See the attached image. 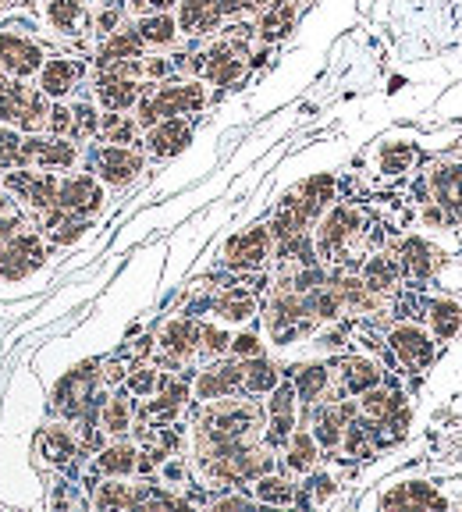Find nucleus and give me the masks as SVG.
Returning a JSON list of instances; mask_svg holds the SVG:
<instances>
[{"instance_id":"obj_17","label":"nucleus","mask_w":462,"mask_h":512,"mask_svg":"<svg viewBox=\"0 0 462 512\" xmlns=\"http://www.w3.org/2000/svg\"><path fill=\"white\" fill-rule=\"evenodd\" d=\"M47 54L32 36L25 32H0V72L15 75V79H32L40 72Z\"/></svg>"},{"instance_id":"obj_48","label":"nucleus","mask_w":462,"mask_h":512,"mask_svg":"<svg viewBox=\"0 0 462 512\" xmlns=\"http://www.w3.org/2000/svg\"><path fill=\"white\" fill-rule=\"evenodd\" d=\"M413 146H402V143H391L388 150L381 153V168L388 171V175H399V171H406L409 164H413Z\"/></svg>"},{"instance_id":"obj_53","label":"nucleus","mask_w":462,"mask_h":512,"mask_svg":"<svg viewBox=\"0 0 462 512\" xmlns=\"http://www.w3.org/2000/svg\"><path fill=\"white\" fill-rule=\"evenodd\" d=\"M256 498L249 495H224V498H214V509H249Z\"/></svg>"},{"instance_id":"obj_51","label":"nucleus","mask_w":462,"mask_h":512,"mask_svg":"<svg viewBox=\"0 0 462 512\" xmlns=\"http://www.w3.org/2000/svg\"><path fill=\"white\" fill-rule=\"evenodd\" d=\"M335 488H338V484H335V477H331V473H317V477L310 480V491H313L310 502H317V505L327 502V498L335 495Z\"/></svg>"},{"instance_id":"obj_45","label":"nucleus","mask_w":462,"mask_h":512,"mask_svg":"<svg viewBox=\"0 0 462 512\" xmlns=\"http://www.w3.org/2000/svg\"><path fill=\"white\" fill-rule=\"evenodd\" d=\"M22 143H25V132L11 125H0V171H15L22 168Z\"/></svg>"},{"instance_id":"obj_6","label":"nucleus","mask_w":462,"mask_h":512,"mask_svg":"<svg viewBox=\"0 0 462 512\" xmlns=\"http://www.w3.org/2000/svg\"><path fill=\"white\" fill-rule=\"evenodd\" d=\"M50 104L47 93L40 86H11L8 93H0V125H11L25 136H36V132H47Z\"/></svg>"},{"instance_id":"obj_37","label":"nucleus","mask_w":462,"mask_h":512,"mask_svg":"<svg viewBox=\"0 0 462 512\" xmlns=\"http://www.w3.org/2000/svg\"><path fill=\"white\" fill-rule=\"evenodd\" d=\"M295 15H299V11H295V0H271V4L263 8L260 22H256V36L267 43L285 40L288 32L295 29Z\"/></svg>"},{"instance_id":"obj_38","label":"nucleus","mask_w":462,"mask_h":512,"mask_svg":"<svg viewBox=\"0 0 462 512\" xmlns=\"http://www.w3.org/2000/svg\"><path fill=\"white\" fill-rule=\"evenodd\" d=\"M317 459H320V445L313 438V431H299L295 427V434L285 445V470L295 473V477H306V473L317 470Z\"/></svg>"},{"instance_id":"obj_20","label":"nucleus","mask_w":462,"mask_h":512,"mask_svg":"<svg viewBox=\"0 0 462 512\" xmlns=\"http://www.w3.org/2000/svg\"><path fill=\"white\" fill-rule=\"evenodd\" d=\"M427 189H431V200L438 203L448 214L452 224H462V164H434L427 171Z\"/></svg>"},{"instance_id":"obj_11","label":"nucleus","mask_w":462,"mask_h":512,"mask_svg":"<svg viewBox=\"0 0 462 512\" xmlns=\"http://www.w3.org/2000/svg\"><path fill=\"white\" fill-rule=\"evenodd\" d=\"M388 349L395 352V360L409 370V374H423V370L434 363V352H438V338L427 328L413 324V320H402L388 331Z\"/></svg>"},{"instance_id":"obj_36","label":"nucleus","mask_w":462,"mask_h":512,"mask_svg":"<svg viewBox=\"0 0 462 512\" xmlns=\"http://www.w3.org/2000/svg\"><path fill=\"white\" fill-rule=\"evenodd\" d=\"M384 509H445V498L438 495V491L431 488V484H416V480H409V484H399V488H391L388 495L381 498Z\"/></svg>"},{"instance_id":"obj_15","label":"nucleus","mask_w":462,"mask_h":512,"mask_svg":"<svg viewBox=\"0 0 462 512\" xmlns=\"http://www.w3.org/2000/svg\"><path fill=\"white\" fill-rule=\"evenodd\" d=\"M242 377H246L242 360H210V367L200 370L196 381H192V395L203 406L217 399H231V395L242 392Z\"/></svg>"},{"instance_id":"obj_56","label":"nucleus","mask_w":462,"mask_h":512,"mask_svg":"<svg viewBox=\"0 0 462 512\" xmlns=\"http://www.w3.org/2000/svg\"><path fill=\"white\" fill-rule=\"evenodd\" d=\"M0 189H4V182H0Z\"/></svg>"},{"instance_id":"obj_42","label":"nucleus","mask_w":462,"mask_h":512,"mask_svg":"<svg viewBox=\"0 0 462 512\" xmlns=\"http://www.w3.org/2000/svg\"><path fill=\"white\" fill-rule=\"evenodd\" d=\"M427 317H431V328L438 342H448V338H455L462 331V306L455 299H434Z\"/></svg>"},{"instance_id":"obj_19","label":"nucleus","mask_w":462,"mask_h":512,"mask_svg":"<svg viewBox=\"0 0 462 512\" xmlns=\"http://www.w3.org/2000/svg\"><path fill=\"white\" fill-rule=\"evenodd\" d=\"M395 256H399L402 278L406 281H431L448 260L445 249H438L434 242L420 239V235H413V239L402 242V246L395 249Z\"/></svg>"},{"instance_id":"obj_22","label":"nucleus","mask_w":462,"mask_h":512,"mask_svg":"<svg viewBox=\"0 0 462 512\" xmlns=\"http://www.w3.org/2000/svg\"><path fill=\"white\" fill-rule=\"evenodd\" d=\"M143 143L157 160H171L192 143V125L185 118H164V121H157V125L146 128Z\"/></svg>"},{"instance_id":"obj_14","label":"nucleus","mask_w":462,"mask_h":512,"mask_svg":"<svg viewBox=\"0 0 462 512\" xmlns=\"http://www.w3.org/2000/svg\"><path fill=\"white\" fill-rule=\"evenodd\" d=\"M22 168H47V171H68L79 164V146L75 139L64 136H25L22 143Z\"/></svg>"},{"instance_id":"obj_50","label":"nucleus","mask_w":462,"mask_h":512,"mask_svg":"<svg viewBox=\"0 0 462 512\" xmlns=\"http://www.w3.org/2000/svg\"><path fill=\"white\" fill-rule=\"evenodd\" d=\"M47 132H50V136L72 139V107H64V104H54V107H50Z\"/></svg>"},{"instance_id":"obj_52","label":"nucleus","mask_w":462,"mask_h":512,"mask_svg":"<svg viewBox=\"0 0 462 512\" xmlns=\"http://www.w3.org/2000/svg\"><path fill=\"white\" fill-rule=\"evenodd\" d=\"M178 0H128V8L136 15H157V11H171Z\"/></svg>"},{"instance_id":"obj_5","label":"nucleus","mask_w":462,"mask_h":512,"mask_svg":"<svg viewBox=\"0 0 462 512\" xmlns=\"http://www.w3.org/2000/svg\"><path fill=\"white\" fill-rule=\"evenodd\" d=\"M4 189L11 192V200L32 214L36 221L47 217L50 210H57V189H61V178L57 171L47 168H15V171H4Z\"/></svg>"},{"instance_id":"obj_12","label":"nucleus","mask_w":462,"mask_h":512,"mask_svg":"<svg viewBox=\"0 0 462 512\" xmlns=\"http://www.w3.org/2000/svg\"><path fill=\"white\" fill-rule=\"evenodd\" d=\"M200 338H203V324L196 317L168 320L157 335L160 360L171 363V367H182V363L196 360V356H200Z\"/></svg>"},{"instance_id":"obj_30","label":"nucleus","mask_w":462,"mask_h":512,"mask_svg":"<svg viewBox=\"0 0 462 512\" xmlns=\"http://www.w3.org/2000/svg\"><path fill=\"white\" fill-rule=\"evenodd\" d=\"M256 310H260L256 296L249 292V288H239V285H231V288H224V292H217L214 303H210V313H214L221 324H246Z\"/></svg>"},{"instance_id":"obj_1","label":"nucleus","mask_w":462,"mask_h":512,"mask_svg":"<svg viewBox=\"0 0 462 512\" xmlns=\"http://www.w3.org/2000/svg\"><path fill=\"white\" fill-rule=\"evenodd\" d=\"M267 416L253 399H217L207 402L203 416L196 420V434H192V452H196V466L210 463V459H224L231 452H239L246 445H256L263 434Z\"/></svg>"},{"instance_id":"obj_4","label":"nucleus","mask_w":462,"mask_h":512,"mask_svg":"<svg viewBox=\"0 0 462 512\" xmlns=\"http://www.w3.org/2000/svg\"><path fill=\"white\" fill-rule=\"evenodd\" d=\"M139 128H150L164 118H182V114H196L207 107V89L200 82H164V86L150 89L139 96Z\"/></svg>"},{"instance_id":"obj_43","label":"nucleus","mask_w":462,"mask_h":512,"mask_svg":"<svg viewBox=\"0 0 462 512\" xmlns=\"http://www.w3.org/2000/svg\"><path fill=\"white\" fill-rule=\"evenodd\" d=\"M139 121L128 118L125 111H107L104 118H100V136H104V143H118V146H128L139 139Z\"/></svg>"},{"instance_id":"obj_23","label":"nucleus","mask_w":462,"mask_h":512,"mask_svg":"<svg viewBox=\"0 0 462 512\" xmlns=\"http://www.w3.org/2000/svg\"><path fill=\"white\" fill-rule=\"evenodd\" d=\"M79 79H82V64L72 61V57H47L43 68L36 72V86L47 93V100H64Z\"/></svg>"},{"instance_id":"obj_26","label":"nucleus","mask_w":462,"mask_h":512,"mask_svg":"<svg viewBox=\"0 0 462 512\" xmlns=\"http://www.w3.org/2000/svg\"><path fill=\"white\" fill-rule=\"evenodd\" d=\"M143 47L146 43L139 40L136 29L107 32L104 43H100V50H96V68L104 72V68H114V64H121V61H139V57H143Z\"/></svg>"},{"instance_id":"obj_44","label":"nucleus","mask_w":462,"mask_h":512,"mask_svg":"<svg viewBox=\"0 0 462 512\" xmlns=\"http://www.w3.org/2000/svg\"><path fill=\"white\" fill-rule=\"evenodd\" d=\"M160 381H164V377H160V370L153 367V363H139V367L128 370L125 388L136 395V399H150V395L160 388Z\"/></svg>"},{"instance_id":"obj_49","label":"nucleus","mask_w":462,"mask_h":512,"mask_svg":"<svg viewBox=\"0 0 462 512\" xmlns=\"http://www.w3.org/2000/svg\"><path fill=\"white\" fill-rule=\"evenodd\" d=\"M228 352L235 356V360H253V356H263V342H260V335H253V331H242V335H231Z\"/></svg>"},{"instance_id":"obj_40","label":"nucleus","mask_w":462,"mask_h":512,"mask_svg":"<svg viewBox=\"0 0 462 512\" xmlns=\"http://www.w3.org/2000/svg\"><path fill=\"white\" fill-rule=\"evenodd\" d=\"M139 40L146 47H171L178 40V18H171L168 11H157V15H139L136 22Z\"/></svg>"},{"instance_id":"obj_10","label":"nucleus","mask_w":462,"mask_h":512,"mask_svg":"<svg viewBox=\"0 0 462 512\" xmlns=\"http://www.w3.org/2000/svg\"><path fill=\"white\" fill-rule=\"evenodd\" d=\"M96 381H100V363H82V367L68 370L54 388V409L64 420L86 416L96 399Z\"/></svg>"},{"instance_id":"obj_29","label":"nucleus","mask_w":462,"mask_h":512,"mask_svg":"<svg viewBox=\"0 0 462 512\" xmlns=\"http://www.w3.org/2000/svg\"><path fill=\"white\" fill-rule=\"evenodd\" d=\"M146 495V484H125V477H107L104 484H96L93 491V509H139Z\"/></svg>"},{"instance_id":"obj_34","label":"nucleus","mask_w":462,"mask_h":512,"mask_svg":"<svg viewBox=\"0 0 462 512\" xmlns=\"http://www.w3.org/2000/svg\"><path fill=\"white\" fill-rule=\"evenodd\" d=\"M399 413H402V395L391 392V388H384V384H377V388H370V392L359 395V416H363L370 427L391 424Z\"/></svg>"},{"instance_id":"obj_55","label":"nucleus","mask_w":462,"mask_h":512,"mask_svg":"<svg viewBox=\"0 0 462 512\" xmlns=\"http://www.w3.org/2000/svg\"><path fill=\"white\" fill-rule=\"evenodd\" d=\"M4 4H15V0H0V8H4Z\"/></svg>"},{"instance_id":"obj_27","label":"nucleus","mask_w":462,"mask_h":512,"mask_svg":"<svg viewBox=\"0 0 462 512\" xmlns=\"http://www.w3.org/2000/svg\"><path fill=\"white\" fill-rule=\"evenodd\" d=\"M359 278L367 281L374 288L377 296H388L399 288L402 281V267H399V256L395 253H370L363 264H359Z\"/></svg>"},{"instance_id":"obj_2","label":"nucleus","mask_w":462,"mask_h":512,"mask_svg":"<svg viewBox=\"0 0 462 512\" xmlns=\"http://www.w3.org/2000/svg\"><path fill=\"white\" fill-rule=\"evenodd\" d=\"M313 228H317L313 253H317L320 264L345 267V264H352L359 253H367L370 217L363 214L356 203H331Z\"/></svg>"},{"instance_id":"obj_47","label":"nucleus","mask_w":462,"mask_h":512,"mask_svg":"<svg viewBox=\"0 0 462 512\" xmlns=\"http://www.w3.org/2000/svg\"><path fill=\"white\" fill-rule=\"evenodd\" d=\"M231 345V335L217 324H203V338H200V356L203 360H221Z\"/></svg>"},{"instance_id":"obj_9","label":"nucleus","mask_w":462,"mask_h":512,"mask_svg":"<svg viewBox=\"0 0 462 512\" xmlns=\"http://www.w3.org/2000/svg\"><path fill=\"white\" fill-rule=\"evenodd\" d=\"M96 104L104 111H132L143 96V86H139V61H121L114 68H104L100 79L93 86Z\"/></svg>"},{"instance_id":"obj_32","label":"nucleus","mask_w":462,"mask_h":512,"mask_svg":"<svg viewBox=\"0 0 462 512\" xmlns=\"http://www.w3.org/2000/svg\"><path fill=\"white\" fill-rule=\"evenodd\" d=\"M331 381H335V374H331L327 363H303V367H295V377H292L295 395H299V402H303L306 409H313L317 402L327 399Z\"/></svg>"},{"instance_id":"obj_28","label":"nucleus","mask_w":462,"mask_h":512,"mask_svg":"<svg viewBox=\"0 0 462 512\" xmlns=\"http://www.w3.org/2000/svg\"><path fill=\"white\" fill-rule=\"evenodd\" d=\"M139 463H143V452L118 438L114 445L100 448V456L93 459V473H100V477H132V473H139Z\"/></svg>"},{"instance_id":"obj_39","label":"nucleus","mask_w":462,"mask_h":512,"mask_svg":"<svg viewBox=\"0 0 462 512\" xmlns=\"http://www.w3.org/2000/svg\"><path fill=\"white\" fill-rule=\"evenodd\" d=\"M246 377H242V392L246 395H267L281 384L278 363H271L267 356H253V360H242Z\"/></svg>"},{"instance_id":"obj_18","label":"nucleus","mask_w":462,"mask_h":512,"mask_svg":"<svg viewBox=\"0 0 462 512\" xmlns=\"http://www.w3.org/2000/svg\"><path fill=\"white\" fill-rule=\"evenodd\" d=\"M200 72L203 79L210 82V86H231V82H239L242 75H246V47L235 40H221L214 43V47L207 50V54H200Z\"/></svg>"},{"instance_id":"obj_16","label":"nucleus","mask_w":462,"mask_h":512,"mask_svg":"<svg viewBox=\"0 0 462 512\" xmlns=\"http://www.w3.org/2000/svg\"><path fill=\"white\" fill-rule=\"evenodd\" d=\"M139 171H143V157H139L132 146L107 143L93 153V175L104 185H111V189L132 185L139 178Z\"/></svg>"},{"instance_id":"obj_46","label":"nucleus","mask_w":462,"mask_h":512,"mask_svg":"<svg viewBox=\"0 0 462 512\" xmlns=\"http://www.w3.org/2000/svg\"><path fill=\"white\" fill-rule=\"evenodd\" d=\"M100 136V114H96L93 104H75L72 107V139H89Z\"/></svg>"},{"instance_id":"obj_8","label":"nucleus","mask_w":462,"mask_h":512,"mask_svg":"<svg viewBox=\"0 0 462 512\" xmlns=\"http://www.w3.org/2000/svg\"><path fill=\"white\" fill-rule=\"evenodd\" d=\"M271 253H274L271 224H253V228L231 235V239L224 242L221 264L235 274H253L271 264Z\"/></svg>"},{"instance_id":"obj_24","label":"nucleus","mask_w":462,"mask_h":512,"mask_svg":"<svg viewBox=\"0 0 462 512\" xmlns=\"http://www.w3.org/2000/svg\"><path fill=\"white\" fill-rule=\"evenodd\" d=\"M377 384H384V370L377 360H370V356H349V360H342V367H338V392L342 395H363L370 392V388H377Z\"/></svg>"},{"instance_id":"obj_3","label":"nucleus","mask_w":462,"mask_h":512,"mask_svg":"<svg viewBox=\"0 0 462 512\" xmlns=\"http://www.w3.org/2000/svg\"><path fill=\"white\" fill-rule=\"evenodd\" d=\"M263 320H267V335L274 345L299 342V338L313 335L320 324V317L313 313L310 292H295V288H278V296L271 299Z\"/></svg>"},{"instance_id":"obj_7","label":"nucleus","mask_w":462,"mask_h":512,"mask_svg":"<svg viewBox=\"0 0 462 512\" xmlns=\"http://www.w3.org/2000/svg\"><path fill=\"white\" fill-rule=\"evenodd\" d=\"M43 264H47V235L40 228L25 224L22 232H15L8 242H0V281L29 278Z\"/></svg>"},{"instance_id":"obj_31","label":"nucleus","mask_w":462,"mask_h":512,"mask_svg":"<svg viewBox=\"0 0 462 512\" xmlns=\"http://www.w3.org/2000/svg\"><path fill=\"white\" fill-rule=\"evenodd\" d=\"M132 399L136 395L128 392V388H121L111 399H104V406H100V431L111 434V438H125L132 431V424H136V402Z\"/></svg>"},{"instance_id":"obj_54","label":"nucleus","mask_w":462,"mask_h":512,"mask_svg":"<svg viewBox=\"0 0 462 512\" xmlns=\"http://www.w3.org/2000/svg\"><path fill=\"white\" fill-rule=\"evenodd\" d=\"M8 89H11V75L0 72V93H8Z\"/></svg>"},{"instance_id":"obj_25","label":"nucleus","mask_w":462,"mask_h":512,"mask_svg":"<svg viewBox=\"0 0 462 512\" xmlns=\"http://www.w3.org/2000/svg\"><path fill=\"white\" fill-rule=\"evenodd\" d=\"M221 22V0H178V32L185 36H207Z\"/></svg>"},{"instance_id":"obj_35","label":"nucleus","mask_w":462,"mask_h":512,"mask_svg":"<svg viewBox=\"0 0 462 512\" xmlns=\"http://www.w3.org/2000/svg\"><path fill=\"white\" fill-rule=\"evenodd\" d=\"M43 15H47L50 29H57L61 36H79V32H86V25H89L86 0H47Z\"/></svg>"},{"instance_id":"obj_41","label":"nucleus","mask_w":462,"mask_h":512,"mask_svg":"<svg viewBox=\"0 0 462 512\" xmlns=\"http://www.w3.org/2000/svg\"><path fill=\"white\" fill-rule=\"evenodd\" d=\"M253 498L260 505H295V484L288 477H278V473H263V477L253 480Z\"/></svg>"},{"instance_id":"obj_33","label":"nucleus","mask_w":462,"mask_h":512,"mask_svg":"<svg viewBox=\"0 0 462 512\" xmlns=\"http://www.w3.org/2000/svg\"><path fill=\"white\" fill-rule=\"evenodd\" d=\"M40 456H43V463L57 466V470L72 466L75 456H79V438L72 434V427L50 424L47 431L40 434Z\"/></svg>"},{"instance_id":"obj_21","label":"nucleus","mask_w":462,"mask_h":512,"mask_svg":"<svg viewBox=\"0 0 462 512\" xmlns=\"http://www.w3.org/2000/svg\"><path fill=\"white\" fill-rule=\"evenodd\" d=\"M192 388L182 381H160V388L150 395V402L143 406V420L153 427V431H160V427H171L178 420V413L185 409V402H189Z\"/></svg>"},{"instance_id":"obj_13","label":"nucleus","mask_w":462,"mask_h":512,"mask_svg":"<svg viewBox=\"0 0 462 512\" xmlns=\"http://www.w3.org/2000/svg\"><path fill=\"white\" fill-rule=\"evenodd\" d=\"M107 203V192H104V182L96 175H68L61 178V189H57V210L64 214H75V217H93L100 214Z\"/></svg>"}]
</instances>
